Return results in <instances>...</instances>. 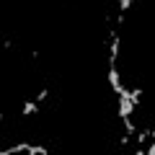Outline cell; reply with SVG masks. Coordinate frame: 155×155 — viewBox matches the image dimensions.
Returning <instances> with one entry per match:
<instances>
[{"instance_id":"6da1fadb","label":"cell","mask_w":155,"mask_h":155,"mask_svg":"<svg viewBox=\"0 0 155 155\" xmlns=\"http://www.w3.org/2000/svg\"><path fill=\"white\" fill-rule=\"evenodd\" d=\"M34 114H39V101L36 98H26L23 106H21V116L26 119V116H34Z\"/></svg>"},{"instance_id":"7a4b0ae2","label":"cell","mask_w":155,"mask_h":155,"mask_svg":"<svg viewBox=\"0 0 155 155\" xmlns=\"http://www.w3.org/2000/svg\"><path fill=\"white\" fill-rule=\"evenodd\" d=\"M134 5V0H119V3H116V8H119V13H127L129 8Z\"/></svg>"}]
</instances>
